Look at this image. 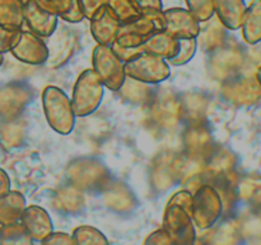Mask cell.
I'll return each mask as SVG.
<instances>
[{
	"mask_svg": "<svg viewBox=\"0 0 261 245\" xmlns=\"http://www.w3.org/2000/svg\"><path fill=\"white\" fill-rule=\"evenodd\" d=\"M163 229L173 242H194L193 195L189 191H178L170 199L163 218Z\"/></svg>",
	"mask_w": 261,
	"mask_h": 245,
	"instance_id": "cell-1",
	"label": "cell"
},
{
	"mask_svg": "<svg viewBox=\"0 0 261 245\" xmlns=\"http://www.w3.org/2000/svg\"><path fill=\"white\" fill-rule=\"evenodd\" d=\"M45 116L50 127L59 134L66 135L75 127V117L71 100L58 87H46L42 93Z\"/></svg>",
	"mask_w": 261,
	"mask_h": 245,
	"instance_id": "cell-2",
	"label": "cell"
},
{
	"mask_svg": "<svg viewBox=\"0 0 261 245\" xmlns=\"http://www.w3.org/2000/svg\"><path fill=\"white\" fill-rule=\"evenodd\" d=\"M105 86L93 69H87L79 76L73 89L71 106L76 116H88L101 105Z\"/></svg>",
	"mask_w": 261,
	"mask_h": 245,
	"instance_id": "cell-3",
	"label": "cell"
},
{
	"mask_svg": "<svg viewBox=\"0 0 261 245\" xmlns=\"http://www.w3.org/2000/svg\"><path fill=\"white\" fill-rule=\"evenodd\" d=\"M125 74L144 83H161L171 74L170 64L165 58L142 51L124 63Z\"/></svg>",
	"mask_w": 261,
	"mask_h": 245,
	"instance_id": "cell-4",
	"label": "cell"
},
{
	"mask_svg": "<svg viewBox=\"0 0 261 245\" xmlns=\"http://www.w3.org/2000/svg\"><path fill=\"white\" fill-rule=\"evenodd\" d=\"M93 70L105 87L111 91H119L124 86L125 74L124 63L114 53L110 45H97L92 55Z\"/></svg>",
	"mask_w": 261,
	"mask_h": 245,
	"instance_id": "cell-5",
	"label": "cell"
},
{
	"mask_svg": "<svg viewBox=\"0 0 261 245\" xmlns=\"http://www.w3.org/2000/svg\"><path fill=\"white\" fill-rule=\"evenodd\" d=\"M59 17L50 0H27L24 3V22L28 31L40 37L53 35L58 26Z\"/></svg>",
	"mask_w": 261,
	"mask_h": 245,
	"instance_id": "cell-6",
	"label": "cell"
},
{
	"mask_svg": "<svg viewBox=\"0 0 261 245\" xmlns=\"http://www.w3.org/2000/svg\"><path fill=\"white\" fill-rule=\"evenodd\" d=\"M223 206L219 194L211 185H204L193 195V219L200 229H209L221 217Z\"/></svg>",
	"mask_w": 261,
	"mask_h": 245,
	"instance_id": "cell-7",
	"label": "cell"
},
{
	"mask_svg": "<svg viewBox=\"0 0 261 245\" xmlns=\"http://www.w3.org/2000/svg\"><path fill=\"white\" fill-rule=\"evenodd\" d=\"M165 30L175 38H196L200 33V22L185 8L163 9Z\"/></svg>",
	"mask_w": 261,
	"mask_h": 245,
	"instance_id": "cell-8",
	"label": "cell"
},
{
	"mask_svg": "<svg viewBox=\"0 0 261 245\" xmlns=\"http://www.w3.org/2000/svg\"><path fill=\"white\" fill-rule=\"evenodd\" d=\"M10 53L15 59L25 64H42L48 56V50L42 37L31 31H22L19 38Z\"/></svg>",
	"mask_w": 261,
	"mask_h": 245,
	"instance_id": "cell-9",
	"label": "cell"
},
{
	"mask_svg": "<svg viewBox=\"0 0 261 245\" xmlns=\"http://www.w3.org/2000/svg\"><path fill=\"white\" fill-rule=\"evenodd\" d=\"M91 32L98 45H111L116 38L120 28V20L112 13L109 5H103L91 18Z\"/></svg>",
	"mask_w": 261,
	"mask_h": 245,
	"instance_id": "cell-10",
	"label": "cell"
},
{
	"mask_svg": "<svg viewBox=\"0 0 261 245\" xmlns=\"http://www.w3.org/2000/svg\"><path fill=\"white\" fill-rule=\"evenodd\" d=\"M20 221L24 225L32 241H45L46 237L53 232V221L47 212L38 206L25 207L20 216Z\"/></svg>",
	"mask_w": 261,
	"mask_h": 245,
	"instance_id": "cell-11",
	"label": "cell"
},
{
	"mask_svg": "<svg viewBox=\"0 0 261 245\" xmlns=\"http://www.w3.org/2000/svg\"><path fill=\"white\" fill-rule=\"evenodd\" d=\"M213 4L214 15L224 27L231 31L240 30L247 8L245 0H213Z\"/></svg>",
	"mask_w": 261,
	"mask_h": 245,
	"instance_id": "cell-12",
	"label": "cell"
},
{
	"mask_svg": "<svg viewBox=\"0 0 261 245\" xmlns=\"http://www.w3.org/2000/svg\"><path fill=\"white\" fill-rule=\"evenodd\" d=\"M143 50L170 60L178 50V38H175L166 31H155L144 41Z\"/></svg>",
	"mask_w": 261,
	"mask_h": 245,
	"instance_id": "cell-13",
	"label": "cell"
},
{
	"mask_svg": "<svg viewBox=\"0 0 261 245\" xmlns=\"http://www.w3.org/2000/svg\"><path fill=\"white\" fill-rule=\"evenodd\" d=\"M244 40L250 45L261 41V0H252L246 8L241 27Z\"/></svg>",
	"mask_w": 261,
	"mask_h": 245,
	"instance_id": "cell-14",
	"label": "cell"
},
{
	"mask_svg": "<svg viewBox=\"0 0 261 245\" xmlns=\"http://www.w3.org/2000/svg\"><path fill=\"white\" fill-rule=\"evenodd\" d=\"M25 208V199L19 191L9 190L0 197V225L20 219Z\"/></svg>",
	"mask_w": 261,
	"mask_h": 245,
	"instance_id": "cell-15",
	"label": "cell"
},
{
	"mask_svg": "<svg viewBox=\"0 0 261 245\" xmlns=\"http://www.w3.org/2000/svg\"><path fill=\"white\" fill-rule=\"evenodd\" d=\"M24 22L23 0H0V26L20 28Z\"/></svg>",
	"mask_w": 261,
	"mask_h": 245,
	"instance_id": "cell-16",
	"label": "cell"
},
{
	"mask_svg": "<svg viewBox=\"0 0 261 245\" xmlns=\"http://www.w3.org/2000/svg\"><path fill=\"white\" fill-rule=\"evenodd\" d=\"M30 234L24 225L18 221L0 226V244H31Z\"/></svg>",
	"mask_w": 261,
	"mask_h": 245,
	"instance_id": "cell-17",
	"label": "cell"
},
{
	"mask_svg": "<svg viewBox=\"0 0 261 245\" xmlns=\"http://www.w3.org/2000/svg\"><path fill=\"white\" fill-rule=\"evenodd\" d=\"M59 18L70 23H78L84 19L83 10L78 0H50Z\"/></svg>",
	"mask_w": 261,
	"mask_h": 245,
	"instance_id": "cell-18",
	"label": "cell"
},
{
	"mask_svg": "<svg viewBox=\"0 0 261 245\" xmlns=\"http://www.w3.org/2000/svg\"><path fill=\"white\" fill-rule=\"evenodd\" d=\"M198 47L196 38H178V50L173 58H171L168 64L175 66L185 65L194 58Z\"/></svg>",
	"mask_w": 261,
	"mask_h": 245,
	"instance_id": "cell-19",
	"label": "cell"
},
{
	"mask_svg": "<svg viewBox=\"0 0 261 245\" xmlns=\"http://www.w3.org/2000/svg\"><path fill=\"white\" fill-rule=\"evenodd\" d=\"M74 244H107L109 240L99 230L92 226H79L71 235Z\"/></svg>",
	"mask_w": 261,
	"mask_h": 245,
	"instance_id": "cell-20",
	"label": "cell"
},
{
	"mask_svg": "<svg viewBox=\"0 0 261 245\" xmlns=\"http://www.w3.org/2000/svg\"><path fill=\"white\" fill-rule=\"evenodd\" d=\"M107 5L112 10L120 23L129 22L140 15L139 10L132 0H107Z\"/></svg>",
	"mask_w": 261,
	"mask_h": 245,
	"instance_id": "cell-21",
	"label": "cell"
},
{
	"mask_svg": "<svg viewBox=\"0 0 261 245\" xmlns=\"http://www.w3.org/2000/svg\"><path fill=\"white\" fill-rule=\"evenodd\" d=\"M188 10L199 20L208 22L214 17L213 0H185Z\"/></svg>",
	"mask_w": 261,
	"mask_h": 245,
	"instance_id": "cell-22",
	"label": "cell"
},
{
	"mask_svg": "<svg viewBox=\"0 0 261 245\" xmlns=\"http://www.w3.org/2000/svg\"><path fill=\"white\" fill-rule=\"evenodd\" d=\"M20 28H8L0 26V54L12 51L19 38Z\"/></svg>",
	"mask_w": 261,
	"mask_h": 245,
	"instance_id": "cell-23",
	"label": "cell"
},
{
	"mask_svg": "<svg viewBox=\"0 0 261 245\" xmlns=\"http://www.w3.org/2000/svg\"><path fill=\"white\" fill-rule=\"evenodd\" d=\"M84 17L91 19L103 5L107 4V0H78Z\"/></svg>",
	"mask_w": 261,
	"mask_h": 245,
	"instance_id": "cell-24",
	"label": "cell"
},
{
	"mask_svg": "<svg viewBox=\"0 0 261 245\" xmlns=\"http://www.w3.org/2000/svg\"><path fill=\"white\" fill-rule=\"evenodd\" d=\"M144 242L145 244H172L173 241L171 240L170 235L165 231V229H162L150 234Z\"/></svg>",
	"mask_w": 261,
	"mask_h": 245,
	"instance_id": "cell-25",
	"label": "cell"
},
{
	"mask_svg": "<svg viewBox=\"0 0 261 245\" xmlns=\"http://www.w3.org/2000/svg\"><path fill=\"white\" fill-rule=\"evenodd\" d=\"M138 10L143 12L147 9H163L162 0H132Z\"/></svg>",
	"mask_w": 261,
	"mask_h": 245,
	"instance_id": "cell-26",
	"label": "cell"
},
{
	"mask_svg": "<svg viewBox=\"0 0 261 245\" xmlns=\"http://www.w3.org/2000/svg\"><path fill=\"white\" fill-rule=\"evenodd\" d=\"M71 244L73 239L65 232H51L50 236L46 237L43 244Z\"/></svg>",
	"mask_w": 261,
	"mask_h": 245,
	"instance_id": "cell-27",
	"label": "cell"
},
{
	"mask_svg": "<svg viewBox=\"0 0 261 245\" xmlns=\"http://www.w3.org/2000/svg\"><path fill=\"white\" fill-rule=\"evenodd\" d=\"M10 190V179L8 174L0 167V197Z\"/></svg>",
	"mask_w": 261,
	"mask_h": 245,
	"instance_id": "cell-28",
	"label": "cell"
},
{
	"mask_svg": "<svg viewBox=\"0 0 261 245\" xmlns=\"http://www.w3.org/2000/svg\"><path fill=\"white\" fill-rule=\"evenodd\" d=\"M256 79H257V82H259V84L261 86V65L259 66V69H257V71H256Z\"/></svg>",
	"mask_w": 261,
	"mask_h": 245,
	"instance_id": "cell-29",
	"label": "cell"
},
{
	"mask_svg": "<svg viewBox=\"0 0 261 245\" xmlns=\"http://www.w3.org/2000/svg\"><path fill=\"white\" fill-rule=\"evenodd\" d=\"M3 61H4V56H3V54H0V66H2Z\"/></svg>",
	"mask_w": 261,
	"mask_h": 245,
	"instance_id": "cell-30",
	"label": "cell"
},
{
	"mask_svg": "<svg viewBox=\"0 0 261 245\" xmlns=\"http://www.w3.org/2000/svg\"><path fill=\"white\" fill-rule=\"evenodd\" d=\"M23 2H24V3H25V2H27V0H23Z\"/></svg>",
	"mask_w": 261,
	"mask_h": 245,
	"instance_id": "cell-31",
	"label": "cell"
}]
</instances>
